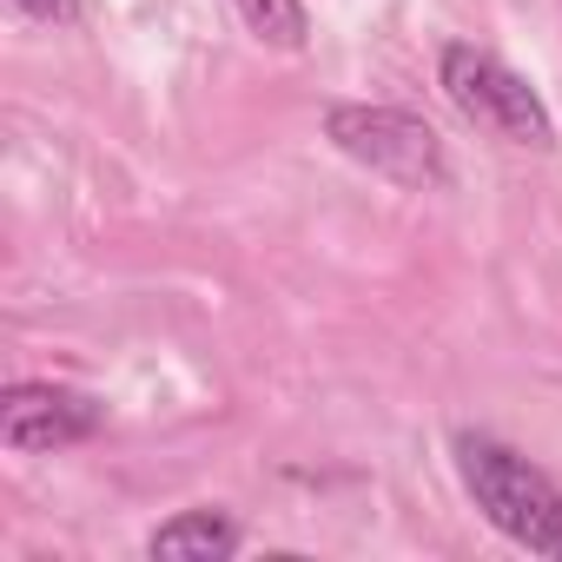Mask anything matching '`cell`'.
<instances>
[{"label": "cell", "mask_w": 562, "mask_h": 562, "mask_svg": "<svg viewBox=\"0 0 562 562\" xmlns=\"http://www.w3.org/2000/svg\"><path fill=\"white\" fill-rule=\"evenodd\" d=\"M450 457H457V476H463L470 503L483 509V522H490L503 542L562 562V490H555L522 450H509V443L490 437V430H457Z\"/></svg>", "instance_id": "obj_1"}, {"label": "cell", "mask_w": 562, "mask_h": 562, "mask_svg": "<svg viewBox=\"0 0 562 562\" xmlns=\"http://www.w3.org/2000/svg\"><path fill=\"white\" fill-rule=\"evenodd\" d=\"M437 87H443L450 106H457L470 126H483L490 139L529 146V153H549V146H555V120H549L542 93H536L516 67H503L496 54H483V47H470V41H450V47L437 54Z\"/></svg>", "instance_id": "obj_2"}, {"label": "cell", "mask_w": 562, "mask_h": 562, "mask_svg": "<svg viewBox=\"0 0 562 562\" xmlns=\"http://www.w3.org/2000/svg\"><path fill=\"white\" fill-rule=\"evenodd\" d=\"M325 139L358 159L364 172L404 186V192H437L450 186V153L437 139V126H424L404 106H331L325 113Z\"/></svg>", "instance_id": "obj_3"}, {"label": "cell", "mask_w": 562, "mask_h": 562, "mask_svg": "<svg viewBox=\"0 0 562 562\" xmlns=\"http://www.w3.org/2000/svg\"><path fill=\"white\" fill-rule=\"evenodd\" d=\"M100 424H106V404L74 391V384H14L8 397H0V443H8L14 457L87 443Z\"/></svg>", "instance_id": "obj_4"}, {"label": "cell", "mask_w": 562, "mask_h": 562, "mask_svg": "<svg viewBox=\"0 0 562 562\" xmlns=\"http://www.w3.org/2000/svg\"><path fill=\"white\" fill-rule=\"evenodd\" d=\"M232 549H238V522L225 509H186V516L159 522L146 542L153 562H225Z\"/></svg>", "instance_id": "obj_5"}, {"label": "cell", "mask_w": 562, "mask_h": 562, "mask_svg": "<svg viewBox=\"0 0 562 562\" xmlns=\"http://www.w3.org/2000/svg\"><path fill=\"white\" fill-rule=\"evenodd\" d=\"M232 8L245 14V27H251L265 47H285V54H299V47H305V34H312V21H305V0H232Z\"/></svg>", "instance_id": "obj_6"}, {"label": "cell", "mask_w": 562, "mask_h": 562, "mask_svg": "<svg viewBox=\"0 0 562 562\" xmlns=\"http://www.w3.org/2000/svg\"><path fill=\"white\" fill-rule=\"evenodd\" d=\"M21 14H34V21H54V27H74L80 21V0H14Z\"/></svg>", "instance_id": "obj_7"}]
</instances>
